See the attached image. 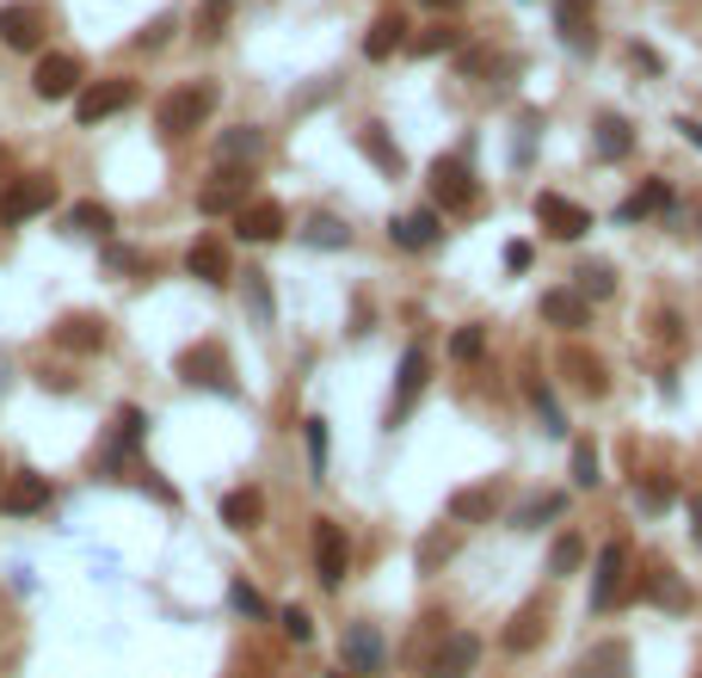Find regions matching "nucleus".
Instances as JSON below:
<instances>
[{"instance_id": "obj_17", "label": "nucleus", "mask_w": 702, "mask_h": 678, "mask_svg": "<svg viewBox=\"0 0 702 678\" xmlns=\"http://www.w3.org/2000/svg\"><path fill=\"white\" fill-rule=\"evenodd\" d=\"M0 44H7V49H37V44H44V13L25 7V0L0 7Z\"/></svg>"}, {"instance_id": "obj_25", "label": "nucleus", "mask_w": 702, "mask_h": 678, "mask_svg": "<svg viewBox=\"0 0 702 678\" xmlns=\"http://www.w3.org/2000/svg\"><path fill=\"white\" fill-rule=\"evenodd\" d=\"M592 148H598V160H623L628 148H635V130H628V118H616V111H598Z\"/></svg>"}, {"instance_id": "obj_54", "label": "nucleus", "mask_w": 702, "mask_h": 678, "mask_svg": "<svg viewBox=\"0 0 702 678\" xmlns=\"http://www.w3.org/2000/svg\"><path fill=\"white\" fill-rule=\"evenodd\" d=\"M0 481H7V463H0Z\"/></svg>"}, {"instance_id": "obj_38", "label": "nucleus", "mask_w": 702, "mask_h": 678, "mask_svg": "<svg viewBox=\"0 0 702 678\" xmlns=\"http://www.w3.org/2000/svg\"><path fill=\"white\" fill-rule=\"evenodd\" d=\"M579 562H586V536H579V531L555 536V549H548V574H573Z\"/></svg>"}, {"instance_id": "obj_23", "label": "nucleus", "mask_w": 702, "mask_h": 678, "mask_svg": "<svg viewBox=\"0 0 702 678\" xmlns=\"http://www.w3.org/2000/svg\"><path fill=\"white\" fill-rule=\"evenodd\" d=\"M222 524H229V531H259V524H266V493L259 488H234V493H222Z\"/></svg>"}, {"instance_id": "obj_10", "label": "nucleus", "mask_w": 702, "mask_h": 678, "mask_svg": "<svg viewBox=\"0 0 702 678\" xmlns=\"http://www.w3.org/2000/svg\"><path fill=\"white\" fill-rule=\"evenodd\" d=\"M130 99H136V87H130V80H93V87H80L75 118H80V124H105V118H118Z\"/></svg>"}, {"instance_id": "obj_28", "label": "nucleus", "mask_w": 702, "mask_h": 678, "mask_svg": "<svg viewBox=\"0 0 702 678\" xmlns=\"http://www.w3.org/2000/svg\"><path fill=\"white\" fill-rule=\"evenodd\" d=\"M56 346H68V352H99V346H105V321H99V315H68L63 327H56Z\"/></svg>"}, {"instance_id": "obj_35", "label": "nucleus", "mask_w": 702, "mask_h": 678, "mask_svg": "<svg viewBox=\"0 0 702 678\" xmlns=\"http://www.w3.org/2000/svg\"><path fill=\"white\" fill-rule=\"evenodd\" d=\"M567 377H573L579 389L592 394V401H598V394H604V364H598L592 352H567Z\"/></svg>"}, {"instance_id": "obj_19", "label": "nucleus", "mask_w": 702, "mask_h": 678, "mask_svg": "<svg viewBox=\"0 0 702 678\" xmlns=\"http://www.w3.org/2000/svg\"><path fill=\"white\" fill-rule=\"evenodd\" d=\"M456 549H463V524H432V531L420 536V549H413V562H420V574H437L450 568Z\"/></svg>"}, {"instance_id": "obj_46", "label": "nucleus", "mask_w": 702, "mask_h": 678, "mask_svg": "<svg viewBox=\"0 0 702 678\" xmlns=\"http://www.w3.org/2000/svg\"><path fill=\"white\" fill-rule=\"evenodd\" d=\"M229 599H234V604H241V611H247V616H271V604H266V599H259V592H253V586H247V580H234V586H229Z\"/></svg>"}, {"instance_id": "obj_14", "label": "nucleus", "mask_w": 702, "mask_h": 678, "mask_svg": "<svg viewBox=\"0 0 702 678\" xmlns=\"http://www.w3.org/2000/svg\"><path fill=\"white\" fill-rule=\"evenodd\" d=\"M623 574H628V543H604L592 568V611H610V599L623 592Z\"/></svg>"}, {"instance_id": "obj_5", "label": "nucleus", "mask_w": 702, "mask_h": 678, "mask_svg": "<svg viewBox=\"0 0 702 678\" xmlns=\"http://www.w3.org/2000/svg\"><path fill=\"white\" fill-rule=\"evenodd\" d=\"M425 377H432V364H425L420 346H406L401 364H394V394H389V426H401L406 413H413V401L425 394Z\"/></svg>"}, {"instance_id": "obj_8", "label": "nucleus", "mask_w": 702, "mask_h": 678, "mask_svg": "<svg viewBox=\"0 0 702 678\" xmlns=\"http://www.w3.org/2000/svg\"><path fill=\"white\" fill-rule=\"evenodd\" d=\"M247 186H253L247 167H216V174H210V186L198 191V210H203V216H229V210L247 204Z\"/></svg>"}, {"instance_id": "obj_31", "label": "nucleus", "mask_w": 702, "mask_h": 678, "mask_svg": "<svg viewBox=\"0 0 702 678\" xmlns=\"http://www.w3.org/2000/svg\"><path fill=\"white\" fill-rule=\"evenodd\" d=\"M647 599H654V604H671V611H690V586L678 580L671 568H654V574H647Z\"/></svg>"}, {"instance_id": "obj_45", "label": "nucleus", "mask_w": 702, "mask_h": 678, "mask_svg": "<svg viewBox=\"0 0 702 678\" xmlns=\"http://www.w3.org/2000/svg\"><path fill=\"white\" fill-rule=\"evenodd\" d=\"M481 346H487V333L475 327V321H468V327H456V333H450V352H456V358H481Z\"/></svg>"}, {"instance_id": "obj_47", "label": "nucleus", "mask_w": 702, "mask_h": 678, "mask_svg": "<svg viewBox=\"0 0 702 678\" xmlns=\"http://www.w3.org/2000/svg\"><path fill=\"white\" fill-rule=\"evenodd\" d=\"M247 309H253L259 321H271V290L259 285V271H247Z\"/></svg>"}, {"instance_id": "obj_13", "label": "nucleus", "mask_w": 702, "mask_h": 678, "mask_svg": "<svg viewBox=\"0 0 702 678\" xmlns=\"http://www.w3.org/2000/svg\"><path fill=\"white\" fill-rule=\"evenodd\" d=\"M635 673V654H628V642H592L586 654H579V666L567 678H628Z\"/></svg>"}, {"instance_id": "obj_27", "label": "nucleus", "mask_w": 702, "mask_h": 678, "mask_svg": "<svg viewBox=\"0 0 702 678\" xmlns=\"http://www.w3.org/2000/svg\"><path fill=\"white\" fill-rule=\"evenodd\" d=\"M358 148H364V155H370L389 179H401V174H406V155L394 148V136H389L382 124H364V130H358Z\"/></svg>"}, {"instance_id": "obj_50", "label": "nucleus", "mask_w": 702, "mask_h": 678, "mask_svg": "<svg viewBox=\"0 0 702 678\" xmlns=\"http://www.w3.org/2000/svg\"><path fill=\"white\" fill-rule=\"evenodd\" d=\"M690 543L702 549V493H690Z\"/></svg>"}, {"instance_id": "obj_39", "label": "nucleus", "mask_w": 702, "mask_h": 678, "mask_svg": "<svg viewBox=\"0 0 702 678\" xmlns=\"http://www.w3.org/2000/svg\"><path fill=\"white\" fill-rule=\"evenodd\" d=\"M573 481H579V488H598V481H604V469H598V444H592V438H573Z\"/></svg>"}, {"instance_id": "obj_11", "label": "nucleus", "mask_w": 702, "mask_h": 678, "mask_svg": "<svg viewBox=\"0 0 702 678\" xmlns=\"http://www.w3.org/2000/svg\"><path fill=\"white\" fill-rule=\"evenodd\" d=\"M389 235H394V247H406V253H432L437 241H444V216H437V210H401V216L389 222Z\"/></svg>"}, {"instance_id": "obj_7", "label": "nucleus", "mask_w": 702, "mask_h": 678, "mask_svg": "<svg viewBox=\"0 0 702 678\" xmlns=\"http://www.w3.org/2000/svg\"><path fill=\"white\" fill-rule=\"evenodd\" d=\"M425 179H432V198L444 210H468V204H475V174H468L463 155H437Z\"/></svg>"}, {"instance_id": "obj_22", "label": "nucleus", "mask_w": 702, "mask_h": 678, "mask_svg": "<svg viewBox=\"0 0 702 678\" xmlns=\"http://www.w3.org/2000/svg\"><path fill=\"white\" fill-rule=\"evenodd\" d=\"M259 155H266V136L253 124H234V130L216 136V167H253Z\"/></svg>"}, {"instance_id": "obj_16", "label": "nucleus", "mask_w": 702, "mask_h": 678, "mask_svg": "<svg viewBox=\"0 0 702 678\" xmlns=\"http://www.w3.org/2000/svg\"><path fill=\"white\" fill-rule=\"evenodd\" d=\"M234 235L241 241H278L283 235V204L278 198H253V204L234 210Z\"/></svg>"}, {"instance_id": "obj_34", "label": "nucleus", "mask_w": 702, "mask_h": 678, "mask_svg": "<svg viewBox=\"0 0 702 678\" xmlns=\"http://www.w3.org/2000/svg\"><path fill=\"white\" fill-rule=\"evenodd\" d=\"M659 204H671V186H666V179H647V186H640L635 198H628V204H623V222H640V216H654Z\"/></svg>"}, {"instance_id": "obj_52", "label": "nucleus", "mask_w": 702, "mask_h": 678, "mask_svg": "<svg viewBox=\"0 0 702 678\" xmlns=\"http://www.w3.org/2000/svg\"><path fill=\"white\" fill-rule=\"evenodd\" d=\"M425 13H456V7H468V0H420Z\"/></svg>"}, {"instance_id": "obj_37", "label": "nucleus", "mask_w": 702, "mask_h": 678, "mask_svg": "<svg viewBox=\"0 0 702 678\" xmlns=\"http://www.w3.org/2000/svg\"><path fill=\"white\" fill-rule=\"evenodd\" d=\"M302 241H309V247H352V229H345L339 216H309Z\"/></svg>"}, {"instance_id": "obj_42", "label": "nucleus", "mask_w": 702, "mask_h": 678, "mask_svg": "<svg viewBox=\"0 0 702 678\" xmlns=\"http://www.w3.org/2000/svg\"><path fill=\"white\" fill-rule=\"evenodd\" d=\"M531 401H536V413H543V426L555 432V438H567V420H561V408H555V394H548V382H531Z\"/></svg>"}, {"instance_id": "obj_1", "label": "nucleus", "mask_w": 702, "mask_h": 678, "mask_svg": "<svg viewBox=\"0 0 702 678\" xmlns=\"http://www.w3.org/2000/svg\"><path fill=\"white\" fill-rule=\"evenodd\" d=\"M216 80H186V87H172L167 99H160L155 124L160 136H191V130H203L210 118H216Z\"/></svg>"}, {"instance_id": "obj_21", "label": "nucleus", "mask_w": 702, "mask_h": 678, "mask_svg": "<svg viewBox=\"0 0 702 678\" xmlns=\"http://www.w3.org/2000/svg\"><path fill=\"white\" fill-rule=\"evenodd\" d=\"M186 271L198 278V285H229V247H222L216 235H203V241H191V253H186Z\"/></svg>"}, {"instance_id": "obj_32", "label": "nucleus", "mask_w": 702, "mask_h": 678, "mask_svg": "<svg viewBox=\"0 0 702 678\" xmlns=\"http://www.w3.org/2000/svg\"><path fill=\"white\" fill-rule=\"evenodd\" d=\"M567 512V493H536L531 505H517V531H536V524H548V519H561Z\"/></svg>"}, {"instance_id": "obj_9", "label": "nucleus", "mask_w": 702, "mask_h": 678, "mask_svg": "<svg viewBox=\"0 0 702 678\" xmlns=\"http://www.w3.org/2000/svg\"><path fill=\"white\" fill-rule=\"evenodd\" d=\"M536 222H543V235H555V241H579L586 229H592L586 204H573V198H561V191H543V198H536Z\"/></svg>"}, {"instance_id": "obj_43", "label": "nucleus", "mask_w": 702, "mask_h": 678, "mask_svg": "<svg viewBox=\"0 0 702 678\" xmlns=\"http://www.w3.org/2000/svg\"><path fill=\"white\" fill-rule=\"evenodd\" d=\"M463 44V32H450V25H437V32H420L413 37V56H444V49Z\"/></svg>"}, {"instance_id": "obj_20", "label": "nucleus", "mask_w": 702, "mask_h": 678, "mask_svg": "<svg viewBox=\"0 0 702 678\" xmlns=\"http://www.w3.org/2000/svg\"><path fill=\"white\" fill-rule=\"evenodd\" d=\"M49 505V481L44 475H13V481H7V493H0V512H13V519H32V512H44Z\"/></svg>"}, {"instance_id": "obj_18", "label": "nucleus", "mask_w": 702, "mask_h": 678, "mask_svg": "<svg viewBox=\"0 0 702 678\" xmlns=\"http://www.w3.org/2000/svg\"><path fill=\"white\" fill-rule=\"evenodd\" d=\"M32 87H37V99H68L80 87V63L75 56H37V68H32Z\"/></svg>"}, {"instance_id": "obj_4", "label": "nucleus", "mask_w": 702, "mask_h": 678, "mask_svg": "<svg viewBox=\"0 0 702 678\" xmlns=\"http://www.w3.org/2000/svg\"><path fill=\"white\" fill-rule=\"evenodd\" d=\"M56 204V179L32 174V179H13V186L0 191V222H32Z\"/></svg>"}, {"instance_id": "obj_24", "label": "nucleus", "mask_w": 702, "mask_h": 678, "mask_svg": "<svg viewBox=\"0 0 702 678\" xmlns=\"http://www.w3.org/2000/svg\"><path fill=\"white\" fill-rule=\"evenodd\" d=\"M500 500H505V488L500 481H481V488H463L450 500V524H481V519H493V512H500Z\"/></svg>"}, {"instance_id": "obj_40", "label": "nucleus", "mask_w": 702, "mask_h": 678, "mask_svg": "<svg viewBox=\"0 0 702 678\" xmlns=\"http://www.w3.org/2000/svg\"><path fill=\"white\" fill-rule=\"evenodd\" d=\"M68 229H80V235H111V210L105 204H75L68 210Z\"/></svg>"}, {"instance_id": "obj_29", "label": "nucleus", "mask_w": 702, "mask_h": 678, "mask_svg": "<svg viewBox=\"0 0 702 678\" xmlns=\"http://www.w3.org/2000/svg\"><path fill=\"white\" fill-rule=\"evenodd\" d=\"M401 44H406V25H401V13H389V19H376V25H370L364 56H370V63H382V56H394Z\"/></svg>"}, {"instance_id": "obj_26", "label": "nucleus", "mask_w": 702, "mask_h": 678, "mask_svg": "<svg viewBox=\"0 0 702 678\" xmlns=\"http://www.w3.org/2000/svg\"><path fill=\"white\" fill-rule=\"evenodd\" d=\"M543 321H548V327H561V333H573V327L592 321V302L573 297V290H548V297H543Z\"/></svg>"}, {"instance_id": "obj_49", "label": "nucleus", "mask_w": 702, "mask_h": 678, "mask_svg": "<svg viewBox=\"0 0 702 678\" xmlns=\"http://www.w3.org/2000/svg\"><path fill=\"white\" fill-rule=\"evenodd\" d=\"M505 271H531V241H512V247H505Z\"/></svg>"}, {"instance_id": "obj_3", "label": "nucleus", "mask_w": 702, "mask_h": 678, "mask_svg": "<svg viewBox=\"0 0 702 678\" xmlns=\"http://www.w3.org/2000/svg\"><path fill=\"white\" fill-rule=\"evenodd\" d=\"M179 377H186V382H203V389H222V394H234L229 352H222L216 340H198V346H186V352H179Z\"/></svg>"}, {"instance_id": "obj_6", "label": "nucleus", "mask_w": 702, "mask_h": 678, "mask_svg": "<svg viewBox=\"0 0 702 678\" xmlns=\"http://www.w3.org/2000/svg\"><path fill=\"white\" fill-rule=\"evenodd\" d=\"M475 660H481V642H475L468 630H450L432 654H425V678H468Z\"/></svg>"}, {"instance_id": "obj_33", "label": "nucleus", "mask_w": 702, "mask_h": 678, "mask_svg": "<svg viewBox=\"0 0 702 678\" xmlns=\"http://www.w3.org/2000/svg\"><path fill=\"white\" fill-rule=\"evenodd\" d=\"M573 297H586V302H604V297H616V271L610 266H579V285H573Z\"/></svg>"}, {"instance_id": "obj_55", "label": "nucleus", "mask_w": 702, "mask_h": 678, "mask_svg": "<svg viewBox=\"0 0 702 678\" xmlns=\"http://www.w3.org/2000/svg\"><path fill=\"white\" fill-rule=\"evenodd\" d=\"M697 678H702V673H697Z\"/></svg>"}, {"instance_id": "obj_53", "label": "nucleus", "mask_w": 702, "mask_h": 678, "mask_svg": "<svg viewBox=\"0 0 702 678\" xmlns=\"http://www.w3.org/2000/svg\"><path fill=\"white\" fill-rule=\"evenodd\" d=\"M678 130H684L690 143H697V148H702V124H697V118H678Z\"/></svg>"}, {"instance_id": "obj_36", "label": "nucleus", "mask_w": 702, "mask_h": 678, "mask_svg": "<svg viewBox=\"0 0 702 678\" xmlns=\"http://www.w3.org/2000/svg\"><path fill=\"white\" fill-rule=\"evenodd\" d=\"M635 500H640V512H666V505L678 500V481H671V475H640Z\"/></svg>"}, {"instance_id": "obj_48", "label": "nucleus", "mask_w": 702, "mask_h": 678, "mask_svg": "<svg viewBox=\"0 0 702 678\" xmlns=\"http://www.w3.org/2000/svg\"><path fill=\"white\" fill-rule=\"evenodd\" d=\"M229 7L234 0H203V37H216V25L229 19Z\"/></svg>"}, {"instance_id": "obj_12", "label": "nucleus", "mask_w": 702, "mask_h": 678, "mask_svg": "<svg viewBox=\"0 0 702 678\" xmlns=\"http://www.w3.org/2000/svg\"><path fill=\"white\" fill-rule=\"evenodd\" d=\"M339 654H345V673H376L389 647H382V630H376V623H345Z\"/></svg>"}, {"instance_id": "obj_51", "label": "nucleus", "mask_w": 702, "mask_h": 678, "mask_svg": "<svg viewBox=\"0 0 702 678\" xmlns=\"http://www.w3.org/2000/svg\"><path fill=\"white\" fill-rule=\"evenodd\" d=\"M628 56H635V63L647 68V75H659V68H666V63H659V56H654V49H647V44H635V49H628Z\"/></svg>"}, {"instance_id": "obj_2", "label": "nucleus", "mask_w": 702, "mask_h": 678, "mask_svg": "<svg viewBox=\"0 0 702 678\" xmlns=\"http://www.w3.org/2000/svg\"><path fill=\"white\" fill-rule=\"evenodd\" d=\"M345 568H352V543H345V524L314 519V580L333 592V586H345Z\"/></svg>"}, {"instance_id": "obj_44", "label": "nucleus", "mask_w": 702, "mask_h": 678, "mask_svg": "<svg viewBox=\"0 0 702 678\" xmlns=\"http://www.w3.org/2000/svg\"><path fill=\"white\" fill-rule=\"evenodd\" d=\"M278 623H283V635H290V642H314V623H309V611H302V604H283Z\"/></svg>"}, {"instance_id": "obj_41", "label": "nucleus", "mask_w": 702, "mask_h": 678, "mask_svg": "<svg viewBox=\"0 0 702 678\" xmlns=\"http://www.w3.org/2000/svg\"><path fill=\"white\" fill-rule=\"evenodd\" d=\"M302 426H309V469L327 475V420H321V413H309Z\"/></svg>"}, {"instance_id": "obj_30", "label": "nucleus", "mask_w": 702, "mask_h": 678, "mask_svg": "<svg viewBox=\"0 0 702 678\" xmlns=\"http://www.w3.org/2000/svg\"><path fill=\"white\" fill-rule=\"evenodd\" d=\"M561 37H573L579 56H592L598 49V32H592V19H586V0H567L561 7Z\"/></svg>"}, {"instance_id": "obj_15", "label": "nucleus", "mask_w": 702, "mask_h": 678, "mask_svg": "<svg viewBox=\"0 0 702 678\" xmlns=\"http://www.w3.org/2000/svg\"><path fill=\"white\" fill-rule=\"evenodd\" d=\"M543 642H548V599L517 604V616L505 623V647H512V654H536Z\"/></svg>"}]
</instances>
